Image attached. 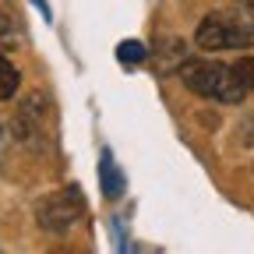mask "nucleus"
Listing matches in <instances>:
<instances>
[{
  "instance_id": "obj_3",
  "label": "nucleus",
  "mask_w": 254,
  "mask_h": 254,
  "mask_svg": "<svg viewBox=\"0 0 254 254\" xmlns=\"http://www.w3.org/2000/svg\"><path fill=\"white\" fill-rule=\"evenodd\" d=\"M81 212H85L81 190L78 187H64V190H57V194H50V198H43L36 205V222L46 233H67L81 219Z\"/></svg>"
},
{
  "instance_id": "obj_1",
  "label": "nucleus",
  "mask_w": 254,
  "mask_h": 254,
  "mask_svg": "<svg viewBox=\"0 0 254 254\" xmlns=\"http://www.w3.org/2000/svg\"><path fill=\"white\" fill-rule=\"evenodd\" d=\"M180 81L194 92V95H205V99H215V103H244L247 99V85L237 78L233 67L226 64H215V60H184L177 67Z\"/></svg>"
},
{
  "instance_id": "obj_10",
  "label": "nucleus",
  "mask_w": 254,
  "mask_h": 254,
  "mask_svg": "<svg viewBox=\"0 0 254 254\" xmlns=\"http://www.w3.org/2000/svg\"><path fill=\"white\" fill-rule=\"evenodd\" d=\"M237 4H244L247 11H254V0H237Z\"/></svg>"
},
{
  "instance_id": "obj_9",
  "label": "nucleus",
  "mask_w": 254,
  "mask_h": 254,
  "mask_svg": "<svg viewBox=\"0 0 254 254\" xmlns=\"http://www.w3.org/2000/svg\"><path fill=\"white\" fill-rule=\"evenodd\" d=\"M4 32H7V18H4V14H0V36H4Z\"/></svg>"
},
{
  "instance_id": "obj_7",
  "label": "nucleus",
  "mask_w": 254,
  "mask_h": 254,
  "mask_svg": "<svg viewBox=\"0 0 254 254\" xmlns=\"http://www.w3.org/2000/svg\"><path fill=\"white\" fill-rule=\"evenodd\" d=\"M233 71H237V78L247 85V92H254V57H244L240 64H233Z\"/></svg>"
},
{
  "instance_id": "obj_6",
  "label": "nucleus",
  "mask_w": 254,
  "mask_h": 254,
  "mask_svg": "<svg viewBox=\"0 0 254 254\" xmlns=\"http://www.w3.org/2000/svg\"><path fill=\"white\" fill-rule=\"evenodd\" d=\"M145 57H148V46L138 43V39H127V43L117 46V60H120V64H141Z\"/></svg>"
},
{
  "instance_id": "obj_5",
  "label": "nucleus",
  "mask_w": 254,
  "mask_h": 254,
  "mask_svg": "<svg viewBox=\"0 0 254 254\" xmlns=\"http://www.w3.org/2000/svg\"><path fill=\"white\" fill-rule=\"evenodd\" d=\"M18 85H21V74H18V67L0 53V103L4 99H14V92H18Z\"/></svg>"
},
{
  "instance_id": "obj_2",
  "label": "nucleus",
  "mask_w": 254,
  "mask_h": 254,
  "mask_svg": "<svg viewBox=\"0 0 254 254\" xmlns=\"http://www.w3.org/2000/svg\"><path fill=\"white\" fill-rule=\"evenodd\" d=\"M194 43L208 53L219 50H247L254 46V14L244 11H212L201 18L198 32H194Z\"/></svg>"
},
{
  "instance_id": "obj_4",
  "label": "nucleus",
  "mask_w": 254,
  "mask_h": 254,
  "mask_svg": "<svg viewBox=\"0 0 254 254\" xmlns=\"http://www.w3.org/2000/svg\"><path fill=\"white\" fill-rule=\"evenodd\" d=\"M99 180H103V194L110 201L124 194V173L117 170V163H113L110 152H103V159H99Z\"/></svg>"
},
{
  "instance_id": "obj_8",
  "label": "nucleus",
  "mask_w": 254,
  "mask_h": 254,
  "mask_svg": "<svg viewBox=\"0 0 254 254\" xmlns=\"http://www.w3.org/2000/svg\"><path fill=\"white\" fill-rule=\"evenodd\" d=\"M36 7H39V11H43V14L50 18V4H46V0H36Z\"/></svg>"
}]
</instances>
